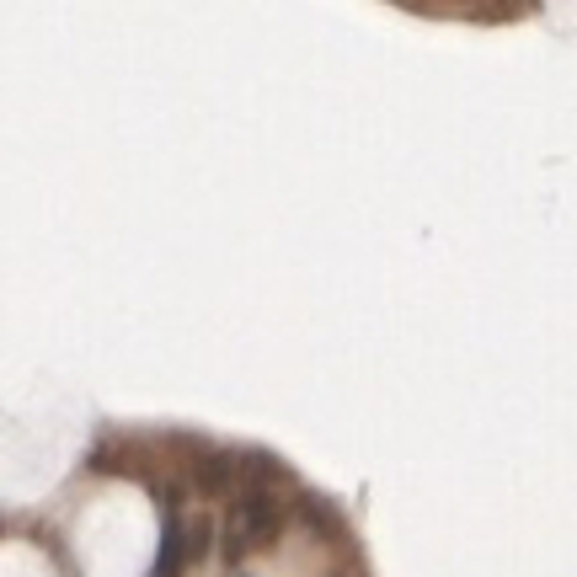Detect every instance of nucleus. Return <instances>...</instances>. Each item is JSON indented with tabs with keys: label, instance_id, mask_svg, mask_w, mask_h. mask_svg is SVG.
<instances>
[{
	"label": "nucleus",
	"instance_id": "nucleus-1",
	"mask_svg": "<svg viewBox=\"0 0 577 577\" xmlns=\"http://www.w3.org/2000/svg\"><path fill=\"white\" fill-rule=\"evenodd\" d=\"M278 529H284V508H278L268 492H246L241 503L230 508V524H225V561H241L246 551H262Z\"/></svg>",
	"mask_w": 577,
	"mask_h": 577
},
{
	"label": "nucleus",
	"instance_id": "nucleus-2",
	"mask_svg": "<svg viewBox=\"0 0 577 577\" xmlns=\"http://www.w3.org/2000/svg\"><path fill=\"white\" fill-rule=\"evenodd\" d=\"M187 524L177 519V513H166V524H161V551H155V567H150V577H182V567H187Z\"/></svg>",
	"mask_w": 577,
	"mask_h": 577
},
{
	"label": "nucleus",
	"instance_id": "nucleus-3",
	"mask_svg": "<svg viewBox=\"0 0 577 577\" xmlns=\"http://www.w3.org/2000/svg\"><path fill=\"white\" fill-rule=\"evenodd\" d=\"M241 471L236 455H204L198 460V487L204 492H230V476Z\"/></svg>",
	"mask_w": 577,
	"mask_h": 577
},
{
	"label": "nucleus",
	"instance_id": "nucleus-4",
	"mask_svg": "<svg viewBox=\"0 0 577 577\" xmlns=\"http://www.w3.org/2000/svg\"><path fill=\"white\" fill-rule=\"evenodd\" d=\"M204 551H209V524H204V519H198L193 529H187V556H193V561H198V556H204Z\"/></svg>",
	"mask_w": 577,
	"mask_h": 577
},
{
	"label": "nucleus",
	"instance_id": "nucleus-5",
	"mask_svg": "<svg viewBox=\"0 0 577 577\" xmlns=\"http://www.w3.org/2000/svg\"><path fill=\"white\" fill-rule=\"evenodd\" d=\"M236 577H246V572H236Z\"/></svg>",
	"mask_w": 577,
	"mask_h": 577
}]
</instances>
